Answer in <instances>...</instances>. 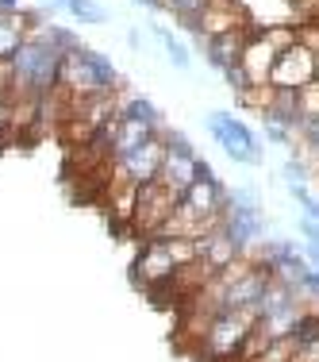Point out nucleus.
<instances>
[{
	"label": "nucleus",
	"instance_id": "nucleus-8",
	"mask_svg": "<svg viewBox=\"0 0 319 362\" xmlns=\"http://www.w3.org/2000/svg\"><path fill=\"white\" fill-rule=\"evenodd\" d=\"M250 35H254V28L250 31H231V35H219V39H208L204 42V54H208V62L215 66V70H231V66L243 62V50Z\"/></svg>",
	"mask_w": 319,
	"mask_h": 362
},
{
	"label": "nucleus",
	"instance_id": "nucleus-18",
	"mask_svg": "<svg viewBox=\"0 0 319 362\" xmlns=\"http://www.w3.org/2000/svg\"><path fill=\"white\" fill-rule=\"evenodd\" d=\"M304 258H308V266H312V270H319V247H308Z\"/></svg>",
	"mask_w": 319,
	"mask_h": 362
},
{
	"label": "nucleus",
	"instance_id": "nucleus-14",
	"mask_svg": "<svg viewBox=\"0 0 319 362\" xmlns=\"http://www.w3.org/2000/svg\"><path fill=\"white\" fill-rule=\"evenodd\" d=\"M12 135V97H0V143Z\"/></svg>",
	"mask_w": 319,
	"mask_h": 362
},
{
	"label": "nucleus",
	"instance_id": "nucleus-17",
	"mask_svg": "<svg viewBox=\"0 0 319 362\" xmlns=\"http://www.w3.org/2000/svg\"><path fill=\"white\" fill-rule=\"evenodd\" d=\"M23 0H0V16H16V12H23Z\"/></svg>",
	"mask_w": 319,
	"mask_h": 362
},
{
	"label": "nucleus",
	"instance_id": "nucleus-7",
	"mask_svg": "<svg viewBox=\"0 0 319 362\" xmlns=\"http://www.w3.org/2000/svg\"><path fill=\"white\" fill-rule=\"evenodd\" d=\"M254 23H250L246 8L239 4V0H212L208 12L196 20V39L208 42V39H219V35H231V31H250Z\"/></svg>",
	"mask_w": 319,
	"mask_h": 362
},
{
	"label": "nucleus",
	"instance_id": "nucleus-10",
	"mask_svg": "<svg viewBox=\"0 0 319 362\" xmlns=\"http://www.w3.org/2000/svg\"><path fill=\"white\" fill-rule=\"evenodd\" d=\"M150 31H154V39L166 47V58H169V66H177V70H188L193 66V58H188V50H185V42H181L174 31H166V28H158V23H150Z\"/></svg>",
	"mask_w": 319,
	"mask_h": 362
},
{
	"label": "nucleus",
	"instance_id": "nucleus-6",
	"mask_svg": "<svg viewBox=\"0 0 319 362\" xmlns=\"http://www.w3.org/2000/svg\"><path fill=\"white\" fill-rule=\"evenodd\" d=\"M315 77H319L315 54L296 39L292 47H284L281 54H277V66H273V74H270V85H273V89H292V93H300L308 81H315Z\"/></svg>",
	"mask_w": 319,
	"mask_h": 362
},
{
	"label": "nucleus",
	"instance_id": "nucleus-3",
	"mask_svg": "<svg viewBox=\"0 0 319 362\" xmlns=\"http://www.w3.org/2000/svg\"><path fill=\"white\" fill-rule=\"evenodd\" d=\"M204 127H208V135L219 143V151L231 162H239V166H258L262 162V143H258V135L239 116H231V112H208Z\"/></svg>",
	"mask_w": 319,
	"mask_h": 362
},
{
	"label": "nucleus",
	"instance_id": "nucleus-16",
	"mask_svg": "<svg viewBox=\"0 0 319 362\" xmlns=\"http://www.w3.org/2000/svg\"><path fill=\"white\" fill-rule=\"evenodd\" d=\"M300 16H308V20H319V0H296Z\"/></svg>",
	"mask_w": 319,
	"mask_h": 362
},
{
	"label": "nucleus",
	"instance_id": "nucleus-13",
	"mask_svg": "<svg viewBox=\"0 0 319 362\" xmlns=\"http://www.w3.org/2000/svg\"><path fill=\"white\" fill-rule=\"evenodd\" d=\"M300 297H304V300H319V270H308L304 274V281H300Z\"/></svg>",
	"mask_w": 319,
	"mask_h": 362
},
{
	"label": "nucleus",
	"instance_id": "nucleus-15",
	"mask_svg": "<svg viewBox=\"0 0 319 362\" xmlns=\"http://www.w3.org/2000/svg\"><path fill=\"white\" fill-rule=\"evenodd\" d=\"M300 235L308 239V247H319V223L304 216V220H300Z\"/></svg>",
	"mask_w": 319,
	"mask_h": 362
},
{
	"label": "nucleus",
	"instance_id": "nucleus-4",
	"mask_svg": "<svg viewBox=\"0 0 319 362\" xmlns=\"http://www.w3.org/2000/svg\"><path fill=\"white\" fill-rule=\"evenodd\" d=\"M162 143H166V154H162V170H158V181L169 189V193H185L196 177L204 174V158L188 146L185 135L177 132H162Z\"/></svg>",
	"mask_w": 319,
	"mask_h": 362
},
{
	"label": "nucleus",
	"instance_id": "nucleus-5",
	"mask_svg": "<svg viewBox=\"0 0 319 362\" xmlns=\"http://www.w3.org/2000/svg\"><path fill=\"white\" fill-rule=\"evenodd\" d=\"M177 270H181V266L174 262V255H169L166 239L154 235V239H146L143 251H139V258L131 262V281L146 293V297H150V293L166 289L169 281H174Z\"/></svg>",
	"mask_w": 319,
	"mask_h": 362
},
{
	"label": "nucleus",
	"instance_id": "nucleus-1",
	"mask_svg": "<svg viewBox=\"0 0 319 362\" xmlns=\"http://www.w3.org/2000/svg\"><path fill=\"white\" fill-rule=\"evenodd\" d=\"M119 85L116 66L108 62L104 54H92V50L77 47L62 58V74H58V89L70 100H89L100 97V93H112Z\"/></svg>",
	"mask_w": 319,
	"mask_h": 362
},
{
	"label": "nucleus",
	"instance_id": "nucleus-2",
	"mask_svg": "<svg viewBox=\"0 0 319 362\" xmlns=\"http://www.w3.org/2000/svg\"><path fill=\"white\" fill-rule=\"evenodd\" d=\"M258 324V313L246 308V313H227V316H215L208 324V332L200 335V343L193 347V355L200 362H235L243 355V343L250 339Z\"/></svg>",
	"mask_w": 319,
	"mask_h": 362
},
{
	"label": "nucleus",
	"instance_id": "nucleus-12",
	"mask_svg": "<svg viewBox=\"0 0 319 362\" xmlns=\"http://www.w3.org/2000/svg\"><path fill=\"white\" fill-rule=\"evenodd\" d=\"M296 100H300V119L319 116V77H315V81H308L304 89L296 93Z\"/></svg>",
	"mask_w": 319,
	"mask_h": 362
},
{
	"label": "nucleus",
	"instance_id": "nucleus-9",
	"mask_svg": "<svg viewBox=\"0 0 319 362\" xmlns=\"http://www.w3.org/2000/svg\"><path fill=\"white\" fill-rule=\"evenodd\" d=\"M208 4L212 0H158V8H166L181 23V31H188V35H196V20L208 12Z\"/></svg>",
	"mask_w": 319,
	"mask_h": 362
},
{
	"label": "nucleus",
	"instance_id": "nucleus-11",
	"mask_svg": "<svg viewBox=\"0 0 319 362\" xmlns=\"http://www.w3.org/2000/svg\"><path fill=\"white\" fill-rule=\"evenodd\" d=\"M66 12L81 23H108V8L100 0H66Z\"/></svg>",
	"mask_w": 319,
	"mask_h": 362
}]
</instances>
